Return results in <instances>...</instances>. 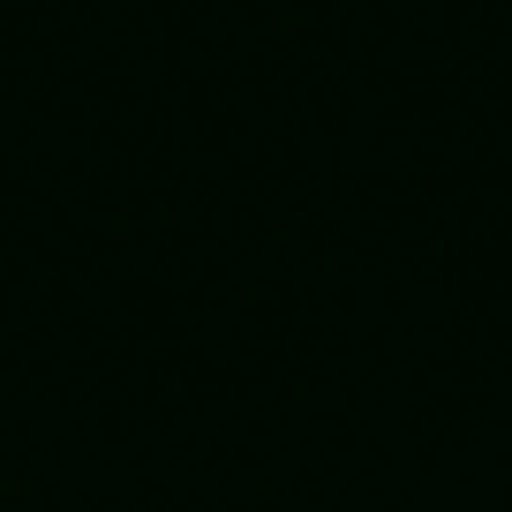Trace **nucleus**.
I'll return each instance as SVG.
<instances>
[]
</instances>
